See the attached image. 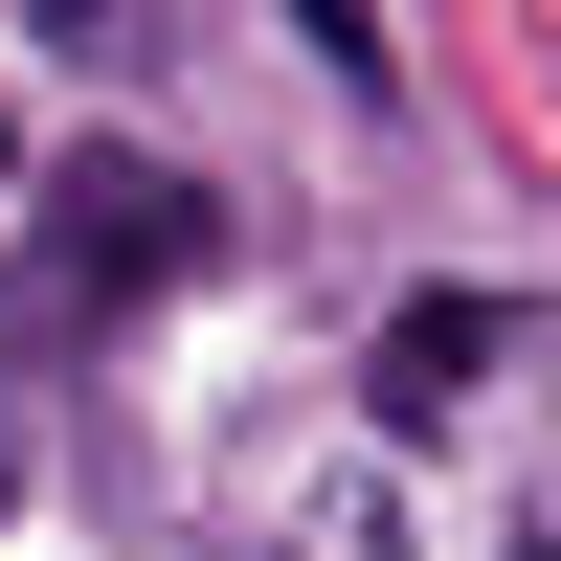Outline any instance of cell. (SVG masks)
<instances>
[{"label": "cell", "instance_id": "3", "mask_svg": "<svg viewBox=\"0 0 561 561\" xmlns=\"http://www.w3.org/2000/svg\"><path fill=\"white\" fill-rule=\"evenodd\" d=\"M0 494H23V404H0Z\"/></svg>", "mask_w": 561, "mask_h": 561}, {"label": "cell", "instance_id": "2", "mask_svg": "<svg viewBox=\"0 0 561 561\" xmlns=\"http://www.w3.org/2000/svg\"><path fill=\"white\" fill-rule=\"evenodd\" d=\"M494 359H517V314H494V293H404V314H382V427H449Z\"/></svg>", "mask_w": 561, "mask_h": 561}, {"label": "cell", "instance_id": "1", "mask_svg": "<svg viewBox=\"0 0 561 561\" xmlns=\"http://www.w3.org/2000/svg\"><path fill=\"white\" fill-rule=\"evenodd\" d=\"M203 270V180L180 158H68L23 225V337H90V314H158Z\"/></svg>", "mask_w": 561, "mask_h": 561}]
</instances>
